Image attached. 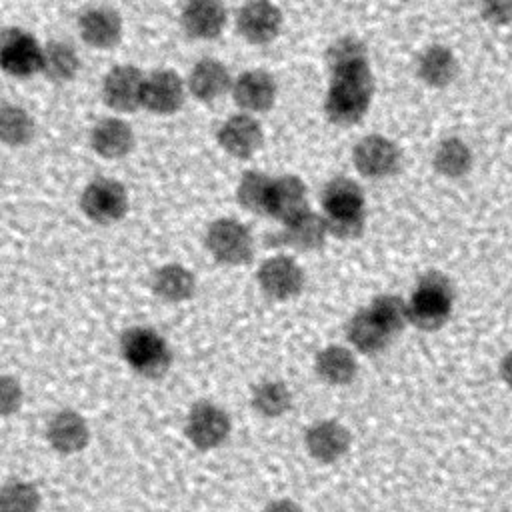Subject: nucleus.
Wrapping results in <instances>:
<instances>
[{
	"label": "nucleus",
	"mask_w": 512,
	"mask_h": 512,
	"mask_svg": "<svg viewBox=\"0 0 512 512\" xmlns=\"http://www.w3.org/2000/svg\"><path fill=\"white\" fill-rule=\"evenodd\" d=\"M374 94V76L368 60L330 70L324 112L330 122L352 126L364 118Z\"/></svg>",
	"instance_id": "obj_1"
},
{
	"label": "nucleus",
	"mask_w": 512,
	"mask_h": 512,
	"mask_svg": "<svg viewBox=\"0 0 512 512\" xmlns=\"http://www.w3.org/2000/svg\"><path fill=\"white\" fill-rule=\"evenodd\" d=\"M330 236L354 240L366 228V198L358 182L346 176L328 180L320 194Z\"/></svg>",
	"instance_id": "obj_2"
},
{
	"label": "nucleus",
	"mask_w": 512,
	"mask_h": 512,
	"mask_svg": "<svg viewBox=\"0 0 512 512\" xmlns=\"http://www.w3.org/2000/svg\"><path fill=\"white\" fill-rule=\"evenodd\" d=\"M454 284L440 270H428L418 276L408 298L410 324L422 332L440 330L454 310Z\"/></svg>",
	"instance_id": "obj_3"
},
{
	"label": "nucleus",
	"mask_w": 512,
	"mask_h": 512,
	"mask_svg": "<svg viewBox=\"0 0 512 512\" xmlns=\"http://www.w3.org/2000/svg\"><path fill=\"white\" fill-rule=\"evenodd\" d=\"M120 354L130 370L144 378H160L172 364L166 338L150 326H130L120 336Z\"/></svg>",
	"instance_id": "obj_4"
},
{
	"label": "nucleus",
	"mask_w": 512,
	"mask_h": 512,
	"mask_svg": "<svg viewBox=\"0 0 512 512\" xmlns=\"http://www.w3.org/2000/svg\"><path fill=\"white\" fill-rule=\"evenodd\" d=\"M210 256L224 266H244L252 260L254 238L246 224L234 218L214 220L204 238Z\"/></svg>",
	"instance_id": "obj_5"
},
{
	"label": "nucleus",
	"mask_w": 512,
	"mask_h": 512,
	"mask_svg": "<svg viewBox=\"0 0 512 512\" xmlns=\"http://www.w3.org/2000/svg\"><path fill=\"white\" fill-rule=\"evenodd\" d=\"M232 430L230 416L224 408L210 400H200L192 404L186 414L184 434L188 442L198 450H214L222 446Z\"/></svg>",
	"instance_id": "obj_6"
},
{
	"label": "nucleus",
	"mask_w": 512,
	"mask_h": 512,
	"mask_svg": "<svg viewBox=\"0 0 512 512\" xmlns=\"http://www.w3.org/2000/svg\"><path fill=\"white\" fill-rule=\"evenodd\" d=\"M80 208L84 216L96 224H114L128 212L126 188L114 178H94L82 190Z\"/></svg>",
	"instance_id": "obj_7"
},
{
	"label": "nucleus",
	"mask_w": 512,
	"mask_h": 512,
	"mask_svg": "<svg viewBox=\"0 0 512 512\" xmlns=\"http://www.w3.org/2000/svg\"><path fill=\"white\" fill-rule=\"evenodd\" d=\"M44 46L22 28H4L0 36V68L8 76L30 78L42 72Z\"/></svg>",
	"instance_id": "obj_8"
},
{
	"label": "nucleus",
	"mask_w": 512,
	"mask_h": 512,
	"mask_svg": "<svg viewBox=\"0 0 512 512\" xmlns=\"http://www.w3.org/2000/svg\"><path fill=\"white\" fill-rule=\"evenodd\" d=\"M356 170L370 180L390 178L400 170L402 152L390 138L382 134H368L356 142L352 150Z\"/></svg>",
	"instance_id": "obj_9"
},
{
	"label": "nucleus",
	"mask_w": 512,
	"mask_h": 512,
	"mask_svg": "<svg viewBox=\"0 0 512 512\" xmlns=\"http://www.w3.org/2000/svg\"><path fill=\"white\" fill-rule=\"evenodd\" d=\"M260 290L272 300H290L304 288V270L288 254L266 258L256 274Z\"/></svg>",
	"instance_id": "obj_10"
},
{
	"label": "nucleus",
	"mask_w": 512,
	"mask_h": 512,
	"mask_svg": "<svg viewBox=\"0 0 512 512\" xmlns=\"http://www.w3.org/2000/svg\"><path fill=\"white\" fill-rule=\"evenodd\" d=\"M236 30L250 44H268L282 32V12L272 0H248L236 14Z\"/></svg>",
	"instance_id": "obj_11"
},
{
	"label": "nucleus",
	"mask_w": 512,
	"mask_h": 512,
	"mask_svg": "<svg viewBox=\"0 0 512 512\" xmlns=\"http://www.w3.org/2000/svg\"><path fill=\"white\" fill-rule=\"evenodd\" d=\"M146 74L134 64H118L102 80V100L116 112H134L142 106Z\"/></svg>",
	"instance_id": "obj_12"
},
{
	"label": "nucleus",
	"mask_w": 512,
	"mask_h": 512,
	"mask_svg": "<svg viewBox=\"0 0 512 512\" xmlns=\"http://www.w3.org/2000/svg\"><path fill=\"white\" fill-rule=\"evenodd\" d=\"M186 82L170 68H158L146 74L142 88V108L152 114H174L186 98Z\"/></svg>",
	"instance_id": "obj_13"
},
{
	"label": "nucleus",
	"mask_w": 512,
	"mask_h": 512,
	"mask_svg": "<svg viewBox=\"0 0 512 512\" xmlns=\"http://www.w3.org/2000/svg\"><path fill=\"white\" fill-rule=\"evenodd\" d=\"M216 140L228 156L246 160L262 148L264 132H262L260 122L252 114L238 112V114L228 116L220 124L218 132H216Z\"/></svg>",
	"instance_id": "obj_14"
},
{
	"label": "nucleus",
	"mask_w": 512,
	"mask_h": 512,
	"mask_svg": "<svg viewBox=\"0 0 512 512\" xmlns=\"http://www.w3.org/2000/svg\"><path fill=\"white\" fill-rule=\"evenodd\" d=\"M352 436L350 430L332 418L318 420L310 424L304 432L306 452L320 464L338 462L350 448Z\"/></svg>",
	"instance_id": "obj_15"
},
{
	"label": "nucleus",
	"mask_w": 512,
	"mask_h": 512,
	"mask_svg": "<svg viewBox=\"0 0 512 512\" xmlns=\"http://www.w3.org/2000/svg\"><path fill=\"white\" fill-rule=\"evenodd\" d=\"M278 94L276 80L270 72L262 68L244 70L234 78L232 98L242 112L260 114L274 106Z\"/></svg>",
	"instance_id": "obj_16"
},
{
	"label": "nucleus",
	"mask_w": 512,
	"mask_h": 512,
	"mask_svg": "<svg viewBox=\"0 0 512 512\" xmlns=\"http://www.w3.org/2000/svg\"><path fill=\"white\" fill-rule=\"evenodd\" d=\"M46 440L58 454H76L88 446L90 426L80 412L62 408L50 416L46 424Z\"/></svg>",
	"instance_id": "obj_17"
},
{
	"label": "nucleus",
	"mask_w": 512,
	"mask_h": 512,
	"mask_svg": "<svg viewBox=\"0 0 512 512\" xmlns=\"http://www.w3.org/2000/svg\"><path fill=\"white\" fill-rule=\"evenodd\" d=\"M180 24L194 40H214L226 26V6L222 0H186Z\"/></svg>",
	"instance_id": "obj_18"
},
{
	"label": "nucleus",
	"mask_w": 512,
	"mask_h": 512,
	"mask_svg": "<svg viewBox=\"0 0 512 512\" xmlns=\"http://www.w3.org/2000/svg\"><path fill=\"white\" fill-rule=\"evenodd\" d=\"M232 76L230 70L224 62L216 60V58H202L198 60L186 78V86L188 92L200 100V102H214L220 96H224L226 92H232Z\"/></svg>",
	"instance_id": "obj_19"
},
{
	"label": "nucleus",
	"mask_w": 512,
	"mask_h": 512,
	"mask_svg": "<svg viewBox=\"0 0 512 512\" xmlns=\"http://www.w3.org/2000/svg\"><path fill=\"white\" fill-rule=\"evenodd\" d=\"M308 208V190L302 178L294 174H282L272 180L270 198H268V214L278 222L286 224L296 216L304 214Z\"/></svg>",
	"instance_id": "obj_20"
},
{
	"label": "nucleus",
	"mask_w": 512,
	"mask_h": 512,
	"mask_svg": "<svg viewBox=\"0 0 512 512\" xmlns=\"http://www.w3.org/2000/svg\"><path fill=\"white\" fill-rule=\"evenodd\" d=\"M80 38L92 48H112L122 38V18L110 6H92L78 18Z\"/></svg>",
	"instance_id": "obj_21"
},
{
	"label": "nucleus",
	"mask_w": 512,
	"mask_h": 512,
	"mask_svg": "<svg viewBox=\"0 0 512 512\" xmlns=\"http://www.w3.org/2000/svg\"><path fill=\"white\" fill-rule=\"evenodd\" d=\"M328 236H330V232H328L324 214L306 210L304 214L296 216L294 220L282 224L278 242L296 252H312V250L322 248Z\"/></svg>",
	"instance_id": "obj_22"
},
{
	"label": "nucleus",
	"mask_w": 512,
	"mask_h": 512,
	"mask_svg": "<svg viewBox=\"0 0 512 512\" xmlns=\"http://www.w3.org/2000/svg\"><path fill=\"white\" fill-rule=\"evenodd\" d=\"M90 146L98 156L106 160L124 158L134 148L132 126L122 118L106 116L92 126Z\"/></svg>",
	"instance_id": "obj_23"
},
{
	"label": "nucleus",
	"mask_w": 512,
	"mask_h": 512,
	"mask_svg": "<svg viewBox=\"0 0 512 512\" xmlns=\"http://www.w3.org/2000/svg\"><path fill=\"white\" fill-rule=\"evenodd\" d=\"M416 74L430 88H446L458 76V58L448 46L430 44L418 54Z\"/></svg>",
	"instance_id": "obj_24"
},
{
	"label": "nucleus",
	"mask_w": 512,
	"mask_h": 512,
	"mask_svg": "<svg viewBox=\"0 0 512 512\" xmlns=\"http://www.w3.org/2000/svg\"><path fill=\"white\" fill-rule=\"evenodd\" d=\"M316 376L328 386H346L358 374V360L352 348L328 344L314 358Z\"/></svg>",
	"instance_id": "obj_25"
},
{
	"label": "nucleus",
	"mask_w": 512,
	"mask_h": 512,
	"mask_svg": "<svg viewBox=\"0 0 512 512\" xmlns=\"http://www.w3.org/2000/svg\"><path fill=\"white\" fill-rule=\"evenodd\" d=\"M344 332L352 350L366 356L384 352L392 342V336L372 318L368 308H360L358 312H354L348 318Z\"/></svg>",
	"instance_id": "obj_26"
},
{
	"label": "nucleus",
	"mask_w": 512,
	"mask_h": 512,
	"mask_svg": "<svg viewBox=\"0 0 512 512\" xmlns=\"http://www.w3.org/2000/svg\"><path fill=\"white\" fill-rule=\"evenodd\" d=\"M152 292L170 304H178L184 302L188 298L194 296L196 292V278L194 274L176 262L164 264L160 266L154 274H152Z\"/></svg>",
	"instance_id": "obj_27"
},
{
	"label": "nucleus",
	"mask_w": 512,
	"mask_h": 512,
	"mask_svg": "<svg viewBox=\"0 0 512 512\" xmlns=\"http://www.w3.org/2000/svg\"><path fill=\"white\" fill-rule=\"evenodd\" d=\"M474 164L472 148L458 136H448L440 140L432 154V166L434 170L450 180L464 178Z\"/></svg>",
	"instance_id": "obj_28"
},
{
	"label": "nucleus",
	"mask_w": 512,
	"mask_h": 512,
	"mask_svg": "<svg viewBox=\"0 0 512 512\" xmlns=\"http://www.w3.org/2000/svg\"><path fill=\"white\" fill-rule=\"evenodd\" d=\"M250 404L262 418H280L292 406V392L286 382L278 378H266L252 388Z\"/></svg>",
	"instance_id": "obj_29"
},
{
	"label": "nucleus",
	"mask_w": 512,
	"mask_h": 512,
	"mask_svg": "<svg viewBox=\"0 0 512 512\" xmlns=\"http://www.w3.org/2000/svg\"><path fill=\"white\" fill-rule=\"evenodd\" d=\"M80 70V58L72 44L62 40H52L44 46L42 54V74L56 84H64L76 78Z\"/></svg>",
	"instance_id": "obj_30"
},
{
	"label": "nucleus",
	"mask_w": 512,
	"mask_h": 512,
	"mask_svg": "<svg viewBox=\"0 0 512 512\" xmlns=\"http://www.w3.org/2000/svg\"><path fill=\"white\" fill-rule=\"evenodd\" d=\"M272 176L258 172V170H248L240 176L238 186H236V200L238 204L254 214H268V198H270V188H272Z\"/></svg>",
	"instance_id": "obj_31"
},
{
	"label": "nucleus",
	"mask_w": 512,
	"mask_h": 512,
	"mask_svg": "<svg viewBox=\"0 0 512 512\" xmlns=\"http://www.w3.org/2000/svg\"><path fill=\"white\" fill-rule=\"evenodd\" d=\"M372 318L394 338L400 334L408 324V300L400 298L398 294H378L368 306Z\"/></svg>",
	"instance_id": "obj_32"
},
{
	"label": "nucleus",
	"mask_w": 512,
	"mask_h": 512,
	"mask_svg": "<svg viewBox=\"0 0 512 512\" xmlns=\"http://www.w3.org/2000/svg\"><path fill=\"white\" fill-rule=\"evenodd\" d=\"M34 118L20 106L4 104L0 110V136L8 146H24L34 138Z\"/></svg>",
	"instance_id": "obj_33"
},
{
	"label": "nucleus",
	"mask_w": 512,
	"mask_h": 512,
	"mask_svg": "<svg viewBox=\"0 0 512 512\" xmlns=\"http://www.w3.org/2000/svg\"><path fill=\"white\" fill-rule=\"evenodd\" d=\"M40 492L32 482L10 480L0 490V512H38Z\"/></svg>",
	"instance_id": "obj_34"
},
{
	"label": "nucleus",
	"mask_w": 512,
	"mask_h": 512,
	"mask_svg": "<svg viewBox=\"0 0 512 512\" xmlns=\"http://www.w3.org/2000/svg\"><path fill=\"white\" fill-rule=\"evenodd\" d=\"M360 60H368V50L364 42L356 36H340L326 50V62L330 70L348 66Z\"/></svg>",
	"instance_id": "obj_35"
},
{
	"label": "nucleus",
	"mask_w": 512,
	"mask_h": 512,
	"mask_svg": "<svg viewBox=\"0 0 512 512\" xmlns=\"http://www.w3.org/2000/svg\"><path fill=\"white\" fill-rule=\"evenodd\" d=\"M24 392L20 382L14 376H2L0 378V412L4 418H10L16 414L22 406Z\"/></svg>",
	"instance_id": "obj_36"
},
{
	"label": "nucleus",
	"mask_w": 512,
	"mask_h": 512,
	"mask_svg": "<svg viewBox=\"0 0 512 512\" xmlns=\"http://www.w3.org/2000/svg\"><path fill=\"white\" fill-rule=\"evenodd\" d=\"M480 16L494 28L512 24V0H480Z\"/></svg>",
	"instance_id": "obj_37"
},
{
	"label": "nucleus",
	"mask_w": 512,
	"mask_h": 512,
	"mask_svg": "<svg viewBox=\"0 0 512 512\" xmlns=\"http://www.w3.org/2000/svg\"><path fill=\"white\" fill-rule=\"evenodd\" d=\"M262 512H304L302 506L298 502H294L292 498H276L272 502H268Z\"/></svg>",
	"instance_id": "obj_38"
},
{
	"label": "nucleus",
	"mask_w": 512,
	"mask_h": 512,
	"mask_svg": "<svg viewBox=\"0 0 512 512\" xmlns=\"http://www.w3.org/2000/svg\"><path fill=\"white\" fill-rule=\"evenodd\" d=\"M498 374H500V380L504 382V386L512 390V348L500 358Z\"/></svg>",
	"instance_id": "obj_39"
},
{
	"label": "nucleus",
	"mask_w": 512,
	"mask_h": 512,
	"mask_svg": "<svg viewBox=\"0 0 512 512\" xmlns=\"http://www.w3.org/2000/svg\"><path fill=\"white\" fill-rule=\"evenodd\" d=\"M404 2H410V0H404Z\"/></svg>",
	"instance_id": "obj_40"
}]
</instances>
